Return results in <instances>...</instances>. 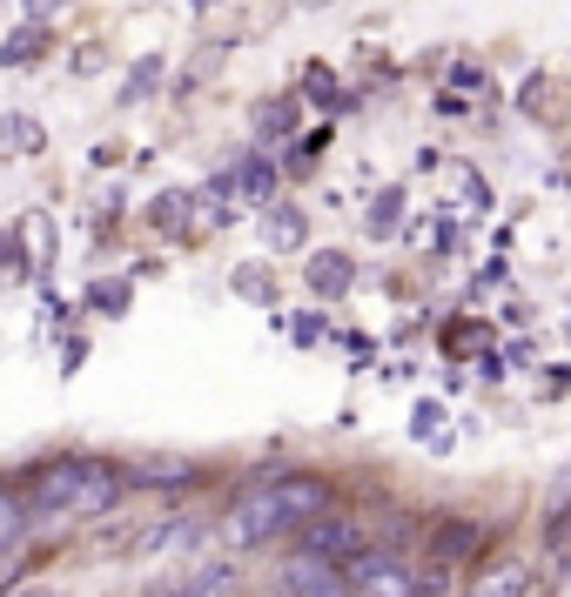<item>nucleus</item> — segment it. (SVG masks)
I'll use <instances>...</instances> for the list:
<instances>
[{
	"label": "nucleus",
	"instance_id": "2f4dec72",
	"mask_svg": "<svg viewBox=\"0 0 571 597\" xmlns=\"http://www.w3.org/2000/svg\"><path fill=\"white\" fill-rule=\"evenodd\" d=\"M470 363H477V383H505V370H511V363H505V350H491V343H484Z\"/></svg>",
	"mask_w": 571,
	"mask_h": 597
},
{
	"label": "nucleus",
	"instance_id": "4be33fe9",
	"mask_svg": "<svg viewBox=\"0 0 571 597\" xmlns=\"http://www.w3.org/2000/svg\"><path fill=\"white\" fill-rule=\"evenodd\" d=\"M229 289H235L242 302H256V309H276V269L263 263V255L235 263V269H229Z\"/></svg>",
	"mask_w": 571,
	"mask_h": 597
},
{
	"label": "nucleus",
	"instance_id": "412c9836",
	"mask_svg": "<svg viewBox=\"0 0 571 597\" xmlns=\"http://www.w3.org/2000/svg\"><path fill=\"white\" fill-rule=\"evenodd\" d=\"M444 88L470 95L477 108H491V102H498V81H491V67H484V61H470V54H457V61L444 67Z\"/></svg>",
	"mask_w": 571,
	"mask_h": 597
},
{
	"label": "nucleus",
	"instance_id": "f03ea898",
	"mask_svg": "<svg viewBox=\"0 0 571 597\" xmlns=\"http://www.w3.org/2000/svg\"><path fill=\"white\" fill-rule=\"evenodd\" d=\"M343 584H350V597H417V564L390 544H377L343 564Z\"/></svg>",
	"mask_w": 571,
	"mask_h": 597
},
{
	"label": "nucleus",
	"instance_id": "0eeeda50",
	"mask_svg": "<svg viewBox=\"0 0 571 597\" xmlns=\"http://www.w3.org/2000/svg\"><path fill=\"white\" fill-rule=\"evenodd\" d=\"M276 189H283V161L263 141H242L235 148V202H242V215H263L276 202Z\"/></svg>",
	"mask_w": 571,
	"mask_h": 597
},
{
	"label": "nucleus",
	"instance_id": "9d476101",
	"mask_svg": "<svg viewBox=\"0 0 571 597\" xmlns=\"http://www.w3.org/2000/svg\"><path fill=\"white\" fill-rule=\"evenodd\" d=\"M424 551L457 571L470 557H484V524L477 518H437V524H424Z\"/></svg>",
	"mask_w": 571,
	"mask_h": 597
},
{
	"label": "nucleus",
	"instance_id": "f3484780",
	"mask_svg": "<svg viewBox=\"0 0 571 597\" xmlns=\"http://www.w3.org/2000/svg\"><path fill=\"white\" fill-rule=\"evenodd\" d=\"M54 54V21H21L14 34H0V67H34Z\"/></svg>",
	"mask_w": 571,
	"mask_h": 597
},
{
	"label": "nucleus",
	"instance_id": "4c0bfd02",
	"mask_svg": "<svg viewBox=\"0 0 571 597\" xmlns=\"http://www.w3.org/2000/svg\"><path fill=\"white\" fill-rule=\"evenodd\" d=\"M141 597H189V584H182V577H161V584H148Z\"/></svg>",
	"mask_w": 571,
	"mask_h": 597
},
{
	"label": "nucleus",
	"instance_id": "ddd939ff",
	"mask_svg": "<svg viewBox=\"0 0 571 597\" xmlns=\"http://www.w3.org/2000/svg\"><path fill=\"white\" fill-rule=\"evenodd\" d=\"M296 128H303V95H296V88H289V95H263V102L250 108V141H263V148H269V141L283 148Z\"/></svg>",
	"mask_w": 571,
	"mask_h": 597
},
{
	"label": "nucleus",
	"instance_id": "c85d7f7f",
	"mask_svg": "<svg viewBox=\"0 0 571 597\" xmlns=\"http://www.w3.org/2000/svg\"><path fill=\"white\" fill-rule=\"evenodd\" d=\"M289 335H296V343H303V350H316V343H330V316H322V309H296V316H289Z\"/></svg>",
	"mask_w": 571,
	"mask_h": 597
},
{
	"label": "nucleus",
	"instance_id": "79ce46f5",
	"mask_svg": "<svg viewBox=\"0 0 571 597\" xmlns=\"http://www.w3.org/2000/svg\"><path fill=\"white\" fill-rule=\"evenodd\" d=\"M21 597H54V590H21Z\"/></svg>",
	"mask_w": 571,
	"mask_h": 597
},
{
	"label": "nucleus",
	"instance_id": "5701e85b",
	"mask_svg": "<svg viewBox=\"0 0 571 597\" xmlns=\"http://www.w3.org/2000/svg\"><path fill=\"white\" fill-rule=\"evenodd\" d=\"M81 309H88V316H108V322H121V316L135 309V276H102V282H88Z\"/></svg>",
	"mask_w": 571,
	"mask_h": 597
},
{
	"label": "nucleus",
	"instance_id": "393cba45",
	"mask_svg": "<svg viewBox=\"0 0 571 597\" xmlns=\"http://www.w3.org/2000/svg\"><path fill=\"white\" fill-rule=\"evenodd\" d=\"M34 518H28V503H21V483H0V557H14L28 544Z\"/></svg>",
	"mask_w": 571,
	"mask_h": 597
},
{
	"label": "nucleus",
	"instance_id": "7ed1b4c3",
	"mask_svg": "<svg viewBox=\"0 0 571 597\" xmlns=\"http://www.w3.org/2000/svg\"><path fill=\"white\" fill-rule=\"evenodd\" d=\"M74 477H81V457H54V463H34V470H28L21 503H28V518H34V524L67 518V503H74Z\"/></svg>",
	"mask_w": 571,
	"mask_h": 597
},
{
	"label": "nucleus",
	"instance_id": "423d86ee",
	"mask_svg": "<svg viewBox=\"0 0 571 597\" xmlns=\"http://www.w3.org/2000/svg\"><path fill=\"white\" fill-rule=\"evenodd\" d=\"M128 497V470L108 463V457H81V477H74V503H67V518H108V510Z\"/></svg>",
	"mask_w": 571,
	"mask_h": 597
},
{
	"label": "nucleus",
	"instance_id": "6e6552de",
	"mask_svg": "<svg viewBox=\"0 0 571 597\" xmlns=\"http://www.w3.org/2000/svg\"><path fill=\"white\" fill-rule=\"evenodd\" d=\"M303 282L316 302H343L357 289V263H350V248H303Z\"/></svg>",
	"mask_w": 571,
	"mask_h": 597
},
{
	"label": "nucleus",
	"instance_id": "473e14b6",
	"mask_svg": "<svg viewBox=\"0 0 571 597\" xmlns=\"http://www.w3.org/2000/svg\"><path fill=\"white\" fill-rule=\"evenodd\" d=\"M41 322H47V329H67V322H74V302H61L54 289H41Z\"/></svg>",
	"mask_w": 571,
	"mask_h": 597
},
{
	"label": "nucleus",
	"instance_id": "6ab92c4d",
	"mask_svg": "<svg viewBox=\"0 0 571 597\" xmlns=\"http://www.w3.org/2000/svg\"><path fill=\"white\" fill-rule=\"evenodd\" d=\"M525 590H531V564L525 557H498V564H484L470 577L464 597H525Z\"/></svg>",
	"mask_w": 571,
	"mask_h": 597
},
{
	"label": "nucleus",
	"instance_id": "dca6fc26",
	"mask_svg": "<svg viewBox=\"0 0 571 597\" xmlns=\"http://www.w3.org/2000/svg\"><path fill=\"white\" fill-rule=\"evenodd\" d=\"M256 222H263V242H269V255H303V248H309V215H303L296 202H269Z\"/></svg>",
	"mask_w": 571,
	"mask_h": 597
},
{
	"label": "nucleus",
	"instance_id": "c9c22d12",
	"mask_svg": "<svg viewBox=\"0 0 571 597\" xmlns=\"http://www.w3.org/2000/svg\"><path fill=\"white\" fill-rule=\"evenodd\" d=\"M457 235H464V228H457V222H451V215H444V222H437V228H431V248H437V255H451V248H457Z\"/></svg>",
	"mask_w": 571,
	"mask_h": 597
},
{
	"label": "nucleus",
	"instance_id": "72a5a7b5",
	"mask_svg": "<svg viewBox=\"0 0 571 597\" xmlns=\"http://www.w3.org/2000/svg\"><path fill=\"white\" fill-rule=\"evenodd\" d=\"M102 61H108V47H102V41H88V47H74V54H67V67H74V74H102Z\"/></svg>",
	"mask_w": 571,
	"mask_h": 597
},
{
	"label": "nucleus",
	"instance_id": "2eb2a0df",
	"mask_svg": "<svg viewBox=\"0 0 571 597\" xmlns=\"http://www.w3.org/2000/svg\"><path fill=\"white\" fill-rule=\"evenodd\" d=\"M141 222H148L155 235H189V228H195V189H155V195L141 202Z\"/></svg>",
	"mask_w": 571,
	"mask_h": 597
},
{
	"label": "nucleus",
	"instance_id": "a211bd4d",
	"mask_svg": "<svg viewBox=\"0 0 571 597\" xmlns=\"http://www.w3.org/2000/svg\"><path fill=\"white\" fill-rule=\"evenodd\" d=\"M41 148H47V128H41V115H28V108H0V154L34 161Z\"/></svg>",
	"mask_w": 571,
	"mask_h": 597
},
{
	"label": "nucleus",
	"instance_id": "4468645a",
	"mask_svg": "<svg viewBox=\"0 0 571 597\" xmlns=\"http://www.w3.org/2000/svg\"><path fill=\"white\" fill-rule=\"evenodd\" d=\"M161 88H169V54H161V47H148V54H135L128 61V74H121V108H148Z\"/></svg>",
	"mask_w": 571,
	"mask_h": 597
},
{
	"label": "nucleus",
	"instance_id": "20e7f679",
	"mask_svg": "<svg viewBox=\"0 0 571 597\" xmlns=\"http://www.w3.org/2000/svg\"><path fill=\"white\" fill-rule=\"evenodd\" d=\"M296 544L316 551V557H330V564H350L357 551H370V524L350 518V510H322V518L296 524Z\"/></svg>",
	"mask_w": 571,
	"mask_h": 597
},
{
	"label": "nucleus",
	"instance_id": "7c9ffc66",
	"mask_svg": "<svg viewBox=\"0 0 571 597\" xmlns=\"http://www.w3.org/2000/svg\"><path fill=\"white\" fill-rule=\"evenodd\" d=\"M431 108H437L444 121H464V115H477V102H470V95H457V88H437V95H431Z\"/></svg>",
	"mask_w": 571,
	"mask_h": 597
},
{
	"label": "nucleus",
	"instance_id": "a19ab883",
	"mask_svg": "<svg viewBox=\"0 0 571 597\" xmlns=\"http://www.w3.org/2000/svg\"><path fill=\"white\" fill-rule=\"evenodd\" d=\"M296 8H337V0H296Z\"/></svg>",
	"mask_w": 571,
	"mask_h": 597
},
{
	"label": "nucleus",
	"instance_id": "b1692460",
	"mask_svg": "<svg viewBox=\"0 0 571 597\" xmlns=\"http://www.w3.org/2000/svg\"><path fill=\"white\" fill-rule=\"evenodd\" d=\"M296 95H303L309 108H322V115H330V108H337V95H343V74H337L330 61H303V74H296Z\"/></svg>",
	"mask_w": 571,
	"mask_h": 597
},
{
	"label": "nucleus",
	"instance_id": "9b49d317",
	"mask_svg": "<svg viewBox=\"0 0 571 597\" xmlns=\"http://www.w3.org/2000/svg\"><path fill=\"white\" fill-rule=\"evenodd\" d=\"M330 148H337V121H330V115H322V128H296V135L283 141V154H276V161H283V182H309Z\"/></svg>",
	"mask_w": 571,
	"mask_h": 597
},
{
	"label": "nucleus",
	"instance_id": "f8f14e48",
	"mask_svg": "<svg viewBox=\"0 0 571 597\" xmlns=\"http://www.w3.org/2000/svg\"><path fill=\"white\" fill-rule=\"evenodd\" d=\"M202 537H209V524L195 518V510H169V518H155V524L135 531V551H141V557H155V551H189V544H202Z\"/></svg>",
	"mask_w": 571,
	"mask_h": 597
},
{
	"label": "nucleus",
	"instance_id": "e433bc0d",
	"mask_svg": "<svg viewBox=\"0 0 571 597\" xmlns=\"http://www.w3.org/2000/svg\"><path fill=\"white\" fill-rule=\"evenodd\" d=\"M61 8H67V0H21V14H28V21H54Z\"/></svg>",
	"mask_w": 571,
	"mask_h": 597
},
{
	"label": "nucleus",
	"instance_id": "1a4fd4ad",
	"mask_svg": "<svg viewBox=\"0 0 571 597\" xmlns=\"http://www.w3.org/2000/svg\"><path fill=\"white\" fill-rule=\"evenodd\" d=\"M121 470H128V490H161V497H182L202 483V463H189V457H135Z\"/></svg>",
	"mask_w": 571,
	"mask_h": 597
},
{
	"label": "nucleus",
	"instance_id": "39448f33",
	"mask_svg": "<svg viewBox=\"0 0 571 597\" xmlns=\"http://www.w3.org/2000/svg\"><path fill=\"white\" fill-rule=\"evenodd\" d=\"M269 497H276V510L289 518V531L309 524V518H322V510H337V483L322 477V470H276V477H269Z\"/></svg>",
	"mask_w": 571,
	"mask_h": 597
},
{
	"label": "nucleus",
	"instance_id": "c756f323",
	"mask_svg": "<svg viewBox=\"0 0 571 597\" xmlns=\"http://www.w3.org/2000/svg\"><path fill=\"white\" fill-rule=\"evenodd\" d=\"M444 416H451V409H444L437 396H424V403L411 409V444H431V437L444 430Z\"/></svg>",
	"mask_w": 571,
	"mask_h": 597
},
{
	"label": "nucleus",
	"instance_id": "cd10ccee",
	"mask_svg": "<svg viewBox=\"0 0 571 597\" xmlns=\"http://www.w3.org/2000/svg\"><path fill=\"white\" fill-rule=\"evenodd\" d=\"M182 584H189V597H229V590H235V564H229V557H215V564H195Z\"/></svg>",
	"mask_w": 571,
	"mask_h": 597
},
{
	"label": "nucleus",
	"instance_id": "aec40b11",
	"mask_svg": "<svg viewBox=\"0 0 571 597\" xmlns=\"http://www.w3.org/2000/svg\"><path fill=\"white\" fill-rule=\"evenodd\" d=\"M403 202H411V195H403V182H383V189L363 202V235H370V242H390V235L403 228Z\"/></svg>",
	"mask_w": 571,
	"mask_h": 597
},
{
	"label": "nucleus",
	"instance_id": "ea45409f",
	"mask_svg": "<svg viewBox=\"0 0 571 597\" xmlns=\"http://www.w3.org/2000/svg\"><path fill=\"white\" fill-rule=\"evenodd\" d=\"M209 8H215V0H189V14H209Z\"/></svg>",
	"mask_w": 571,
	"mask_h": 597
},
{
	"label": "nucleus",
	"instance_id": "f257e3e1",
	"mask_svg": "<svg viewBox=\"0 0 571 597\" xmlns=\"http://www.w3.org/2000/svg\"><path fill=\"white\" fill-rule=\"evenodd\" d=\"M283 531H289V518L276 510L269 483H242V490H235V503H229V518L215 524V537H222V551H229V557L263 551V544H269V537H283Z\"/></svg>",
	"mask_w": 571,
	"mask_h": 597
},
{
	"label": "nucleus",
	"instance_id": "bb28decb",
	"mask_svg": "<svg viewBox=\"0 0 571 597\" xmlns=\"http://www.w3.org/2000/svg\"><path fill=\"white\" fill-rule=\"evenodd\" d=\"M28 269H34V248H28L21 222H8V228H0V282H21Z\"/></svg>",
	"mask_w": 571,
	"mask_h": 597
},
{
	"label": "nucleus",
	"instance_id": "f704fd0d",
	"mask_svg": "<svg viewBox=\"0 0 571 597\" xmlns=\"http://www.w3.org/2000/svg\"><path fill=\"white\" fill-rule=\"evenodd\" d=\"M81 356H88V335H67V343H61V376H74Z\"/></svg>",
	"mask_w": 571,
	"mask_h": 597
},
{
	"label": "nucleus",
	"instance_id": "58836bf2",
	"mask_svg": "<svg viewBox=\"0 0 571 597\" xmlns=\"http://www.w3.org/2000/svg\"><path fill=\"white\" fill-rule=\"evenodd\" d=\"M88 161H95V168H115V161H121V141H102V148H95Z\"/></svg>",
	"mask_w": 571,
	"mask_h": 597
},
{
	"label": "nucleus",
	"instance_id": "a878e982",
	"mask_svg": "<svg viewBox=\"0 0 571 597\" xmlns=\"http://www.w3.org/2000/svg\"><path fill=\"white\" fill-rule=\"evenodd\" d=\"M444 175L457 182V209H477V215H491V202H498V195H491V182H484L470 161H444Z\"/></svg>",
	"mask_w": 571,
	"mask_h": 597
}]
</instances>
